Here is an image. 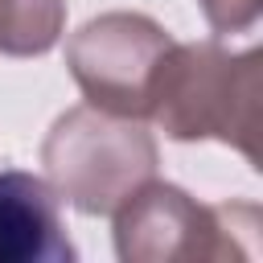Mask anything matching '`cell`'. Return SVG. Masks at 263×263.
<instances>
[{
  "instance_id": "4",
  "label": "cell",
  "mask_w": 263,
  "mask_h": 263,
  "mask_svg": "<svg viewBox=\"0 0 263 263\" xmlns=\"http://www.w3.org/2000/svg\"><path fill=\"white\" fill-rule=\"evenodd\" d=\"M226 230V205L205 210L177 185H140L115 210L119 259H193L226 255L214 238Z\"/></svg>"
},
{
  "instance_id": "5",
  "label": "cell",
  "mask_w": 263,
  "mask_h": 263,
  "mask_svg": "<svg viewBox=\"0 0 263 263\" xmlns=\"http://www.w3.org/2000/svg\"><path fill=\"white\" fill-rule=\"evenodd\" d=\"M58 189L25 168H0V263H74Z\"/></svg>"
},
{
  "instance_id": "2",
  "label": "cell",
  "mask_w": 263,
  "mask_h": 263,
  "mask_svg": "<svg viewBox=\"0 0 263 263\" xmlns=\"http://www.w3.org/2000/svg\"><path fill=\"white\" fill-rule=\"evenodd\" d=\"M45 164L58 197L74 210L115 214L156 173V144L119 115L103 119L95 111H70L45 140Z\"/></svg>"
},
{
  "instance_id": "6",
  "label": "cell",
  "mask_w": 263,
  "mask_h": 263,
  "mask_svg": "<svg viewBox=\"0 0 263 263\" xmlns=\"http://www.w3.org/2000/svg\"><path fill=\"white\" fill-rule=\"evenodd\" d=\"M62 0H0V49L12 58L45 53L62 37Z\"/></svg>"
},
{
  "instance_id": "1",
  "label": "cell",
  "mask_w": 263,
  "mask_h": 263,
  "mask_svg": "<svg viewBox=\"0 0 263 263\" xmlns=\"http://www.w3.org/2000/svg\"><path fill=\"white\" fill-rule=\"evenodd\" d=\"M255 53L230 58L214 41L205 45H168L156 82L148 115L160 119L164 136L173 140H201L218 136L226 144H238L255 160Z\"/></svg>"
},
{
  "instance_id": "3",
  "label": "cell",
  "mask_w": 263,
  "mask_h": 263,
  "mask_svg": "<svg viewBox=\"0 0 263 263\" xmlns=\"http://www.w3.org/2000/svg\"><path fill=\"white\" fill-rule=\"evenodd\" d=\"M168 45L173 41L156 21L107 12L70 37L66 62L90 107L119 119H144Z\"/></svg>"
}]
</instances>
